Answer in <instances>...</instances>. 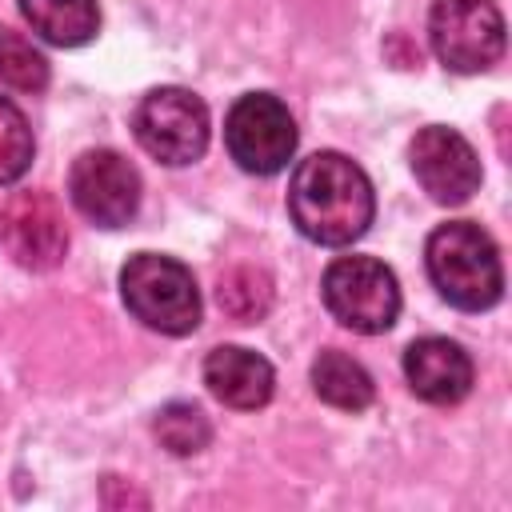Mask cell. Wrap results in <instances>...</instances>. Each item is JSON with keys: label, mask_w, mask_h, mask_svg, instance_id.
Here are the masks:
<instances>
[{"label": "cell", "mask_w": 512, "mask_h": 512, "mask_svg": "<svg viewBox=\"0 0 512 512\" xmlns=\"http://www.w3.org/2000/svg\"><path fill=\"white\" fill-rule=\"evenodd\" d=\"M28 164H32V128L24 112L8 96H0V184L20 180Z\"/></svg>", "instance_id": "obj_17"}, {"label": "cell", "mask_w": 512, "mask_h": 512, "mask_svg": "<svg viewBox=\"0 0 512 512\" xmlns=\"http://www.w3.org/2000/svg\"><path fill=\"white\" fill-rule=\"evenodd\" d=\"M220 304L236 316V320H256L268 308V280L252 268H236L220 280Z\"/></svg>", "instance_id": "obj_18"}, {"label": "cell", "mask_w": 512, "mask_h": 512, "mask_svg": "<svg viewBox=\"0 0 512 512\" xmlns=\"http://www.w3.org/2000/svg\"><path fill=\"white\" fill-rule=\"evenodd\" d=\"M0 84L16 92H44L48 88V60L32 40L12 28H0Z\"/></svg>", "instance_id": "obj_15"}, {"label": "cell", "mask_w": 512, "mask_h": 512, "mask_svg": "<svg viewBox=\"0 0 512 512\" xmlns=\"http://www.w3.org/2000/svg\"><path fill=\"white\" fill-rule=\"evenodd\" d=\"M224 148L244 172L276 176L296 152V120L276 96L248 92L224 116Z\"/></svg>", "instance_id": "obj_7"}, {"label": "cell", "mask_w": 512, "mask_h": 512, "mask_svg": "<svg viewBox=\"0 0 512 512\" xmlns=\"http://www.w3.org/2000/svg\"><path fill=\"white\" fill-rule=\"evenodd\" d=\"M288 212L300 236L324 248L360 240L376 216V192L364 168L340 152H312L288 180Z\"/></svg>", "instance_id": "obj_1"}, {"label": "cell", "mask_w": 512, "mask_h": 512, "mask_svg": "<svg viewBox=\"0 0 512 512\" xmlns=\"http://www.w3.org/2000/svg\"><path fill=\"white\" fill-rule=\"evenodd\" d=\"M424 264L436 292L460 312H484L504 292V268L492 236L472 220L440 224L424 244Z\"/></svg>", "instance_id": "obj_2"}, {"label": "cell", "mask_w": 512, "mask_h": 512, "mask_svg": "<svg viewBox=\"0 0 512 512\" xmlns=\"http://www.w3.org/2000/svg\"><path fill=\"white\" fill-rule=\"evenodd\" d=\"M68 196L96 228H124L140 208V172L112 148H88L68 172Z\"/></svg>", "instance_id": "obj_8"}, {"label": "cell", "mask_w": 512, "mask_h": 512, "mask_svg": "<svg viewBox=\"0 0 512 512\" xmlns=\"http://www.w3.org/2000/svg\"><path fill=\"white\" fill-rule=\"evenodd\" d=\"M324 308L352 332L376 336L388 332L400 316V284L392 268L376 256H340L324 268L320 280Z\"/></svg>", "instance_id": "obj_4"}, {"label": "cell", "mask_w": 512, "mask_h": 512, "mask_svg": "<svg viewBox=\"0 0 512 512\" xmlns=\"http://www.w3.org/2000/svg\"><path fill=\"white\" fill-rule=\"evenodd\" d=\"M204 384L224 408L252 412L272 400L276 372L260 352L240 348V344H220L204 356Z\"/></svg>", "instance_id": "obj_12"}, {"label": "cell", "mask_w": 512, "mask_h": 512, "mask_svg": "<svg viewBox=\"0 0 512 512\" xmlns=\"http://www.w3.org/2000/svg\"><path fill=\"white\" fill-rule=\"evenodd\" d=\"M136 144L160 164H192L208 148V108L188 88H152L132 112Z\"/></svg>", "instance_id": "obj_5"}, {"label": "cell", "mask_w": 512, "mask_h": 512, "mask_svg": "<svg viewBox=\"0 0 512 512\" xmlns=\"http://www.w3.org/2000/svg\"><path fill=\"white\" fill-rule=\"evenodd\" d=\"M20 12L32 32L56 48H80L100 32L96 0H20Z\"/></svg>", "instance_id": "obj_13"}, {"label": "cell", "mask_w": 512, "mask_h": 512, "mask_svg": "<svg viewBox=\"0 0 512 512\" xmlns=\"http://www.w3.org/2000/svg\"><path fill=\"white\" fill-rule=\"evenodd\" d=\"M120 296L128 312L164 336H188L200 324V288L192 272L156 252H136L120 268Z\"/></svg>", "instance_id": "obj_3"}, {"label": "cell", "mask_w": 512, "mask_h": 512, "mask_svg": "<svg viewBox=\"0 0 512 512\" xmlns=\"http://www.w3.org/2000/svg\"><path fill=\"white\" fill-rule=\"evenodd\" d=\"M428 40L444 68L464 76L484 72L504 56V16L492 0H436Z\"/></svg>", "instance_id": "obj_6"}, {"label": "cell", "mask_w": 512, "mask_h": 512, "mask_svg": "<svg viewBox=\"0 0 512 512\" xmlns=\"http://www.w3.org/2000/svg\"><path fill=\"white\" fill-rule=\"evenodd\" d=\"M312 388H316V396L324 404L344 408V412H364L372 404V396H376L372 376L352 356H344L336 348H328V352H320L312 360Z\"/></svg>", "instance_id": "obj_14"}, {"label": "cell", "mask_w": 512, "mask_h": 512, "mask_svg": "<svg viewBox=\"0 0 512 512\" xmlns=\"http://www.w3.org/2000/svg\"><path fill=\"white\" fill-rule=\"evenodd\" d=\"M0 240L20 268L48 272L68 252V224L48 192H16L0 212Z\"/></svg>", "instance_id": "obj_10"}, {"label": "cell", "mask_w": 512, "mask_h": 512, "mask_svg": "<svg viewBox=\"0 0 512 512\" xmlns=\"http://www.w3.org/2000/svg\"><path fill=\"white\" fill-rule=\"evenodd\" d=\"M408 160L420 188L436 204H464L480 188V156L456 128L444 124L420 128L408 144Z\"/></svg>", "instance_id": "obj_9"}, {"label": "cell", "mask_w": 512, "mask_h": 512, "mask_svg": "<svg viewBox=\"0 0 512 512\" xmlns=\"http://www.w3.org/2000/svg\"><path fill=\"white\" fill-rule=\"evenodd\" d=\"M156 436L172 456H196L212 440V424L196 404H168L156 416Z\"/></svg>", "instance_id": "obj_16"}, {"label": "cell", "mask_w": 512, "mask_h": 512, "mask_svg": "<svg viewBox=\"0 0 512 512\" xmlns=\"http://www.w3.org/2000/svg\"><path fill=\"white\" fill-rule=\"evenodd\" d=\"M408 388L428 404H460L472 392V356L448 336L412 340L404 352Z\"/></svg>", "instance_id": "obj_11"}]
</instances>
